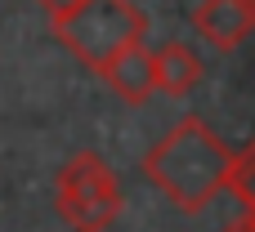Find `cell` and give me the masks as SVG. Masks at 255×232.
I'll return each mask as SVG.
<instances>
[{
  "label": "cell",
  "instance_id": "1",
  "mask_svg": "<svg viewBox=\"0 0 255 232\" xmlns=\"http://www.w3.org/2000/svg\"><path fill=\"white\" fill-rule=\"evenodd\" d=\"M229 165H233V148L202 116L175 121L152 143V152H143V179L161 188L184 215L206 210L229 188Z\"/></svg>",
  "mask_w": 255,
  "mask_h": 232
},
{
  "label": "cell",
  "instance_id": "2",
  "mask_svg": "<svg viewBox=\"0 0 255 232\" xmlns=\"http://www.w3.org/2000/svg\"><path fill=\"white\" fill-rule=\"evenodd\" d=\"M49 27L72 58H81L90 72H103L117 54L143 45L148 13L134 0H72L49 13Z\"/></svg>",
  "mask_w": 255,
  "mask_h": 232
},
{
  "label": "cell",
  "instance_id": "3",
  "mask_svg": "<svg viewBox=\"0 0 255 232\" xmlns=\"http://www.w3.org/2000/svg\"><path fill=\"white\" fill-rule=\"evenodd\" d=\"M54 206L72 232H108L117 224L126 197H121L112 165L99 152H72L54 179Z\"/></svg>",
  "mask_w": 255,
  "mask_h": 232
},
{
  "label": "cell",
  "instance_id": "4",
  "mask_svg": "<svg viewBox=\"0 0 255 232\" xmlns=\"http://www.w3.org/2000/svg\"><path fill=\"white\" fill-rule=\"evenodd\" d=\"M193 27L211 49L233 54L255 31V0H202L193 9Z\"/></svg>",
  "mask_w": 255,
  "mask_h": 232
},
{
  "label": "cell",
  "instance_id": "5",
  "mask_svg": "<svg viewBox=\"0 0 255 232\" xmlns=\"http://www.w3.org/2000/svg\"><path fill=\"white\" fill-rule=\"evenodd\" d=\"M99 76H103V80H108V89H112L121 103H130V107H139V103H148V98L157 94L152 49H148V45H130V49H126V54H117Z\"/></svg>",
  "mask_w": 255,
  "mask_h": 232
},
{
  "label": "cell",
  "instance_id": "6",
  "mask_svg": "<svg viewBox=\"0 0 255 232\" xmlns=\"http://www.w3.org/2000/svg\"><path fill=\"white\" fill-rule=\"evenodd\" d=\"M152 76H157V89H161V94L188 98V94L202 85V58H197L184 40H166V45L152 54Z\"/></svg>",
  "mask_w": 255,
  "mask_h": 232
},
{
  "label": "cell",
  "instance_id": "7",
  "mask_svg": "<svg viewBox=\"0 0 255 232\" xmlns=\"http://www.w3.org/2000/svg\"><path fill=\"white\" fill-rule=\"evenodd\" d=\"M229 192L242 197L247 215L255 219V139L242 148V152H233V165H229Z\"/></svg>",
  "mask_w": 255,
  "mask_h": 232
},
{
  "label": "cell",
  "instance_id": "8",
  "mask_svg": "<svg viewBox=\"0 0 255 232\" xmlns=\"http://www.w3.org/2000/svg\"><path fill=\"white\" fill-rule=\"evenodd\" d=\"M36 4H40L45 13H54V9H63V4H72V0H36Z\"/></svg>",
  "mask_w": 255,
  "mask_h": 232
}]
</instances>
